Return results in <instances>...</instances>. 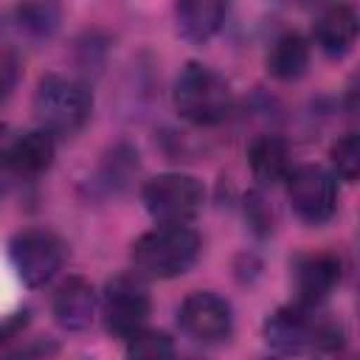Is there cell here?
Wrapping results in <instances>:
<instances>
[{
	"instance_id": "1",
	"label": "cell",
	"mask_w": 360,
	"mask_h": 360,
	"mask_svg": "<svg viewBox=\"0 0 360 360\" xmlns=\"http://www.w3.org/2000/svg\"><path fill=\"white\" fill-rule=\"evenodd\" d=\"M264 340L276 354H304V352H338L343 346L340 323L318 318L307 307H278L264 321Z\"/></svg>"
},
{
	"instance_id": "2",
	"label": "cell",
	"mask_w": 360,
	"mask_h": 360,
	"mask_svg": "<svg viewBox=\"0 0 360 360\" xmlns=\"http://www.w3.org/2000/svg\"><path fill=\"white\" fill-rule=\"evenodd\" d=\"M172 101L177 115L194 127H217L231 115L233 107L231 84L225 76L200 62H188L177 73Z\"/></svg>"
},
{
	"instance_id": "3",
	"label": "cell",
	"mask_w": 360,
	"mask_h": 360,
	"mask_svg": "<svg viewBox=\"0 0 360 360\" xmlns=\"http://www.w3.org/2000/svg\"><path fill=\"white\" fill-rule=\"evenodd\" d=\"M200 256V236L188 225H158L132 245V267L146 278H174Z\"/></svg>"
},
{
	"instance_id": "4",
	"label": "cell",
	"mask_w": 360,
	"mask_h": 360,
	"mask_svg": "<svg viewBox=\"0 0 360 360\" xmlns=\"http://www.w3.org/2000/svg\"><path fill=\"white\" fill-rule=\"evenodd\" d=\"M93 112V96L87 84L70 76H42L34 93V115L39 129L48 135H73L79 132Z\"/></svg>"
},
{
	"instance_id": "5",
	"label": "cell",
	"mask_w": 360,
	"mask_h": 360,
	"mask_svg": "<svg viewBox=\"0 0 360 360\" xmlns=\"http://www.w3.org/2000/svg\"><path fill=\"white\" fill-rule=\"evenodd\" d=\"M143 205L149 217L160 225H188L205 202V188L197 177L180 174V172H166L143 186Z\"/></svg>"
},
{
	"instance_id": "6",
	"label": "cell",
	"mask_w": 360,
	"mask_h": 360,
	"mask_svg": "<svg viewBox=\"0 0 360 360\" xmlns=\"http://www.w3.org/2000/svg\"><path fill=\"white\" fill-rule=\"evenodd\" d=\"M8 256H11V264L22 284L42 287L62 270V264L68 259V245L53 231L28 228L11 239Z\"/></svg>"
},
{
	"instance_id": "7",
	"label": "cell",
	"mask_w": 360,
	"mask_h": 360,
	"mask_svg": "<svg viewBox=\"0 0 360 360\" xmlns=\"http://www.w3.org/2000/svg\"><path fill=\"white\" fill-rule=\"evenodd\" d=\"M101 323L110 338L129 340L138 335L152 312L149 292L129 276H115L104 284L101 292Z\"/></svg>"
},
{
	"instance_id": "8",
	"label": "cell",
	"mask_w": 360,
	"mask_h": 360,
	"mask_svg": "<svg viewBox=\"0 0 360 360\" xmlns=\"http://www.w3.org/2000/svg\"><path fill=\"white\" fill-rule=\"evenodd\" d=\"M287 197H290L292 211L309 225L326 222L338 208L335 177L321 166L292 169V174L287 177Z\"/></svg>"
},
{
	"instance_id": "9",
	"label": "cell",
	"mask_w": 360,
	"mask_h": 360,
	"mask_svg": "<svg viewBox=\"0 0 360 360\" xmlns=\"http://www.w3.org/2000/svg\"><path fill=\"white\" fill-rule=\"evenodd\" d=\"M180 329L197 343H222L231 338V304L217 292H191L177 309Z\"/></svg>"
},
{
	"instance_id": "10",
	"label": "cell",
	"mask_w": 360,
	"mask_h": 360,
	"mask_svg": "<svg viewBox=\"0 0 360 360\" xmlns=\"http://www.w3.org/2000/svg\"><path fill=\"white\" fill-rule=\"evenodd\" d=\"M292 292L295 304L315 309L340 281V259L332 253H304L292 259Z\"/></svg>"
},
{
	"instance_id": "11",
	"label": "cell",
	"mask_w": 360,
	"mask_h": 360,
	"mask_svg": "<svg viewBox=\"0 0 360 360\" xmlns=\"http://www.w3.org/2000/svg\"><path fill=\"white\" fill-rule=\"evenodd\" d=\"M0 152L8 174L37 177L53 163L56 143H53V135H48L45 129H28V132H20L6 146H0Z\"/></svg>"
},
{
	"instance_id": "12",
	"label": "cell",
	"mask_w": 360,
	"mask_h": 360,
	"mask_svg": "<svg viewBox=\"0 0 360 360\" xmlns=\"http://www.w3.org/2000/svg\"><path fill=\"white\" fill-rule=\"evenodd\" d=\"M51 307H53V318H56V323L62 329L82 332V329H87L93 323L98 298H96V290H93V284L87 278L70 276L56 287Z\"/></svg>"
},
{
	"instance_id": "13",
	"label": "cell",
	"mask_w": 360,
	"mask_h": 360,
	"mask_svg": "<svg viewBox=\"0 0 360 360\" xmlns=\"http://www.w3.org/2000/svg\"><path fill=\"white\" fill-rule=\"evenodd\" d=\"M312 37L326 56L349 53L357 39V11L346 3L326 6L312 25Z\"/></svg>"
},
{
	"instance_id": "14",
	"label": "cell",
	"mask_w": 360,
	"mask_h": 360,
	"mask_svg": "<svg viewBox=\"0 0 360 360\" xmlns=\"http://www.w3.org/2000/svg\"><path fill=\"white\" fill-rule=\"evenodd\" d=\"M248 163L262 186L284 183L292 174V152L281 135H256L248 146Z\"/></svg>"
},
{
	"instance_id": "15",
	"label": "cell",
	"mask_w": 360,
	"mask_h": 360,
	"mask_svg": "<svg viewBox=\"0 0 360 360\" xmlns=\"http://www.w3.org/2000/svg\"><path fill=\"white\" fill-rule=\"evenodd\" d=\"M225 11H228V6L219 0H183L174 6L177 31L183 39L202 45L219 31Z\"/></svg>"
},
{
	"instance_id": "16",
	"label": "cell",
	"mask_w": 360,
	"mask_h": 360,
	"mask_svg": "<svg viewBox=\"0 0 360 360\" xmlns=\"http://www.w3.org/2000/svg\"><path fill=\"white\" fill-rule=\"evenodd\" d=\"M307 68H309V42L298 31H287L270 45V53H267L270 76L281 82H292V79H301Z\"/></svg>"
},
{
	"instance_id": "17",
	"label": "cell",
	"mask_w": 360,
	"mask_h": 360,
	"mask_svg": "<svg viewBox=\"0 0 360 360\" xmlns=\"http://www.w3.org/2000/svg\"><path fill=\"white\" fill-rule=\"evenodd\" d=\"M20 28L34 37V39H42V37H51L56 28H59V20H62V11L56 3H25V6H17L14 11Z\"/></svg>"
},
{
	"instance_id": "18",
	"label": "cell",
	"mask_w": 360,
	"mask_h": 360,
	"mask_svg": "<svg viewBox=\"0 0 360 360\" xmlns=\"http://www.w3.org/2000/svg\"><path fill=\"white\" fill-rule=\"evenodd\" d=\"M127 360H174V343L166 332L141 329L127 340Z\"/></svg>"
},
{
	"instance_id": "19",
	"label": "cell",
	"mask_w": 360,
	"mask_h": 360,
	"mask_svg": "<svg viewBox=\"0 0 360 360\" xmlns=\"http://www.w3.org/2000/svg\"><path fill=\"white\" fill-rule=\"evenodd\" d=\"M135 172H138V152H135L132 146L121 143V146H115V149L107 155L104 169H101V180L115 191V188H124V186L132 180Z\"/></svg>"
},
{
	"instance_id": "20",
	"label": "cell",
	"mask_w": 360,
	"mask_h": 360,
	"mask_svg": "<svg viewBox=\"0 0 360 360\" xmlns=\"http://www.w3.org/2000/svg\"><path fill=\"white\" fill-rule=\"evenodd\" d=\"M329 158H332L335 172H338L343 180L354 183L357 174H360V135H357V132H346L343 138H338V141L332 143Z\"/></svg>"
},
{
	"instance_id": "21",
	"label": "cell",
	"mask_w": 360,
	"mask_h": 360,
	"mask_svg": "<svg viewBox=\"0 0 360 360\" xmlns=\"http://www.w3.org/2000/svg\"><path fill=\"white\" fill-rule=\"evenodd\" d=\"M245 219L250 225V231L256 236H270L273 225H276V214L267 202V197L262 191H248L245 197Z\"/></svg>"
},
{
	"instance_id": "22",
	"label": "cell",
	"mask_w": 360,
	"mask_h": 360,
	"mask_svg": "<svg viewBox=\"0 0 360 360\" xmlns=\"http://www.w3.org/2000/svg\"><path fill=\"white\" fill-rule=\"evenodd\" d=\"M28 326V309H20V312H11L0 321V346L11 338H17L22 329Z\"/></svg>"
},
{
	"instance_id": "23",
	"label": "cell",
	"mask_w": 360,
	"mask_h": 360,
	"mask_svg": "<svg viewBox=\"0 0 360 360\" xmlns=\"http://www.w3.org/2000/svg\"><path fill=\"white\" fill-rule=\"evenodd\" d=\"M14 82H17V68H14V59L0 56V104L8 98V93H11Z\"/></svg>"
}]
</instances>
